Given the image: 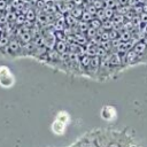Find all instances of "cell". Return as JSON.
<instances>
[{
    "label": "cell",
    "mask_w": 147,
    "mask_h": 147,
    "mask_svg": "<svg viewBox=\"0 0 147 147\" xmlns=\"http://www.w3.org/2000/svg\"><path fill=\"white\" fill-rule=\"evenodd\" d=\"M103 9H105V16H106V18L111 20V18L114 17V15H115V10H114V8H108V7H105Z\"/></svg>",
    "instance_id": "cell-10"
},
{
    "label": "cell",
    "mask_w": 147,
    "mask_h": 147,
    "mask_svg": "<svg viewBox=\"0 0 147 147\" xmlns=\"http://www.w3.org/2000/svg\"><path fill=\"white\" fill-rule=\"evenodd\" d=\"M116 1L119 6H127L129 5V0H116Z\"/></svg>",
    "instance_id": "cell-16"
},
{
    "label": "cell",
    "mask_w": 147,
    "mask_h": 147,
    "mask_svg": "<svg viewBox=\"0 0 147 147\" xmlns=\"http://www.w3.org/2000/svg\"><path fill=\"white\" fill-rule=\"evenodd\" d=\"M14 83H15V77L11 70L6 65H1L0 67V86L8 88V87H11Z\"/></svg>",
    "instance_id": "cell-2"
},
{
    "label": "cell",
    "mask_w": 147,
    "mask_h": 147,
    "mask_svg": "<svg viewBox=\"0 0 147 147\" xmlns=\"http://www.w3.org/2000/svg\"><path fill=\"white\" fill-rule=\"evenodd\" d=\"M52 129H53V132L56 133V134H62L64 133L65 131V123L59 121V119H55L53 125H52Z\"/></svg>",
    "instance_id": "cell-6"
},
{
    "label": "cell",
    "mask_w": 147,
    "mask_h": 147,
    "mask_svg": "<svg viewBox=\"0 0 147 147\" xmlns=\"http://www.w3.org/2000/svg\"><path fill=\"white\" fill-rule=\"evenodd\" d=\"M94 16H95V18L100 20L101 22H102L103 20H106V16H105V9H103V8H100V9H98Z\"/></svg>",
    "instance_id": "cell-12"
},
{
    "label": "cell",
    "mask_w": 147,
    "mask_h": 147,
    "mask_svg": "<svg viewBox=\"0 0 147 147\" xmlns=\"http://www.w3.org/2000/svg\"><path fill=\"white\" fill-rule=\"evenodd\" d=\"M92 3H93V6H94L96 9L105 8V2H103V0H94Z\"/></svg>",
    "instance_id": "cell-13"
},
{
    "label": "cell",
    "mask_w": 147,
    "mask_h": 147,
    "mask_svg": "<svg viewBox=\"0 0 147 147\" xmlns=\"http://www.w3.org/2000/svg\"><path fill=\"white\" fill-rule=\"evenodd\" d=\"M22 48H23V46L21 45V42L17 39H11V40H9L8 45L2 49L1 53L7 56H10V57H16V56H21V55L23 56Z\"/></svg>",
    "instance_id": "cell-1"
},
{
    "label": "cell",
    "mask_w": 147,
    "mask_h": 147,
    "mask_svg": "<svg viewBox=\"0 0 147 147\" xmlns=\"http://www.w3.org/2000/svg\"><path fill=\"white\" fill-rule=\"evenodd\" d=\"M83 1L84 0H72V3H74V6H82Z\"/></svg>",
    "instance_id": "cell-17"
},
{
    "label": "cell",
    "mask_w": 147,
    "mask_h": 147,
    "mask_svg": "<svg viewBox=\"0 0 147 147\" xmlns=\"http://www.w3.org/2000/svg\"><path fill=\"white\" fill-rule=\"evenodd\" d=\"M82 21H84V22H90L92 18H93V15L92 14H90L88 11H86V10H83V13H82V15H80V17H79Z\"/></svg>",
    "instance_id": "cell-9"
},
{
    "label": "cell",
    "mask_w": 147,
    "mask_h": 147,
    "mask_svg": "<svg viewBox=\"0 0 147 147\" xmlns=\"http://www.w3.org/2000/svg\"><path fill=\"white\" fill-rule=\"evenodd\" d=\"M55 51L59 53V54H63L65 51H67V44L65 41H61V40H57L55 42Z\"/></svg>",
    "instance_id": "cell-7"
},
{
    "label": "cell",
    "mask_w": 147,
    "mask_h": 147,
    "mask_svg": "<svg viewBox=\"0 0 147 147\" xmlns=\"http://www.w3.org/2000/svg\"><path fill=\"white\" fill-rule=\"evenodd\" d=\"M101 117L106 121H113L116 117V109L113 106H105L101 109Z\"/></svg>",
    "instance_id": "cell-4"
},
{
    "label": "cell",
    "mask_w": 147,
    "mask_h": 147,
    "mask_svg": "<svg viewBox=\"0 0 147 147\" xmlns=\"http://www.w3.org/2000/svg\"><path fill=\"white\" fill-rule=\"evenodd\" d=\"M88 25H90L91 28L99 29V28H101V21L98 20V18H92V20L88 22Z\"/></svg>",
    "instance_id": "cell-11"
},
{
    "label": "cell",
    "mask_w": 147,
    "mask_h": 147,
    "mask_svg": "<svg viewBox=\"0 0 147 147\" xmlns=\"http://www.w3.org/2000/svg\"><path fill=\"white\" fill-rule=\"evenodd\" d=\"M25 17H26V20H29V21H33V20H34V13H33L32 10H30V11L25 15Z\"/></svg>",
    "instance_id": "cell-15"
},
{
    "label": "cell",
    "mask_w": 147,
    "mask_h": 147,
    "mask_svg": "<svg viewBox=\"0 0 147 147\" xmlns=\"http://www.w3.org/2000/svg\"><path fill=\"white\" fill-rule=\"evenodd\" d=\"M139 62H140V56L133 49H129L125 53V67L134 65V64H137Z\"/></svg>",
    "instance_id": "cell-3"
},
{
    "label": "cell",
    "mask_w": 147,
    "mask_h": 147,
    "mask_svg": "<svg viewBox=\"0 0 147 147\" xmlns=\"http://www.w3.org/2000/svg\"><path fill=\"white\" fill-rule=\"evenodd\" d=\"M140 21L144 22L145 24L147 23V11H141L140 13Z\"/></svg>",
    "instance_id": "cell-14"
},
{
    "label": "cell",
    "mask_w": 147,
    "mask_h": 147,
    "mask_svg": "<svg viewBox=\"0 0 147 147\" xmlns=\"http://www.w3.org/2000/svg\"><path fill=\"white\" fill-rule=\"evenodd\" d=\"M8 42H9V38L5 34L0 36V52H2V49L8 45Z\"/></svg>",
    "instance_id": "cell-8"
},
{
    "label": "cell",
    "mask_w": 147,
    "mask_h": 147,
    "mask_svg": "<svg viewBox=\"0 0 147 147\" xmlns=\"http://www.w3.org/2000/svg\"><path fill=\"white\" fill-rule=\"evenodd\" d=\"M132 49L140 56V62H141V59H142V56H144V54H145V52L147 49V44L145 41H138V42H136L133 45Z\"/></svg>",
    "instance_id": "cell-5"
}]
</instances>
